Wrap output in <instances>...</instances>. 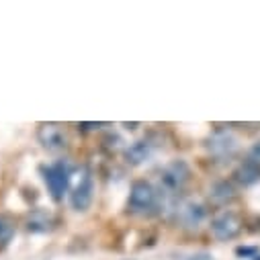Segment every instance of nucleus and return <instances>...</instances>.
Returning <instances> with one entry per match:
<instances>
[{"mask_svg": "<svg viewBox=\"0 0 260 260\" xmlns=\"http://www.w3.org/2000/svg\"><path fill=\"white\" fill-rule=\"evenodd\" d=\"M160 209V190L150 180H134L127 197V211L132 215H152Z\"/></svg>", "mask_w": 260, "mask_h": 260, "instance_id": "nucleus-1", "label": "nucleus"}, {"mask_svg": "<svg viewBox=\"0 0 260 260\" xmlns=\"http://www.w3.org/2000/svg\"><path fill=\"white\" fill-rule=\"evenodd\" d=\"M72 176H74V170L66 160H57L43 168V182L55 203H59L63 199V194L70 192Z\"/></svg>", "mask_w": 260, "mask_h": 260, "instance_id": "nucleus-2", "label": "nucleus"}, {"mask_svg": "<svg viewBox=\"0 0 260 260\" xmlns=\"http://www.w3.org/2000/svg\"><path fill=\"white\" fill-rule=\"evenodd\" d=\"M172 219L182 230H199L207 219V207L197 199H180L172 211Z\"/></svg>", "mask_w": 260, "mask_h": 260, "instance_id": "nucleus-3", "label": "nucleus"}, {"mask_svg": "<svg viewBox=\"0 0 260 260\" xmlns=\"http://www.w3.org/2000/svg\"><path fill=\"white\" fill-rule=\"evenodd\" d=\"M70 184V205L74 211H86L92 203V192H94V180L88 168H80L76 176H72Z\"/></svg>", "mask_w": 260, "mask_h": 260, "instance_id": "nucleus-4", "label": "nucleus"}, {"mask_svg": "<svg viewBox=\"0 0 260 260\" xmlns=\"http://www.w3.org/2000/svg\"><path fill=\"white\" fill-rule=\"evenodd\" d=\"M211 234L215 240L219 242H230V240H236L242 230H244V221L242 217L236 213V211H230V209H223L219 213L213 215L211 219Z\"/></svg>", "mask_w": 260, "mask_h": 260, "instance_id": "nucleus-5", "label": "nucleus"}, {"mask_svg": "<svg viewBox=\"0 0 260 260\" xmlns=\"http://www.w3.org/2000/svg\"><path fill=\"white\" fill-rule=\"evenodd\" d=\"M207 150L213 158H217L219 162H225L238 154L240 142L230 129H217V132H213L207 140Z\"/></svg>", "mask_w": 260, "mask_h": 260, "instance_id": "nucleus-6", "label": "nucleus"}, {"mask_svg": "<svg viewBox=\"0 0 260 260\" xmlns=\"http://www.w3.org/2000/svg\"><path fill=\"white\" fill-rule=\"evenodd\" d=\"M37 140L47 152H63L68 148V134L59 123H39Z\"/></svg>", "mask_w": 260, "mask_h": 260, "instance_id": "nucleus-7", "label": "nucleus"}, {"mask_svg": "<svg viewBox=\"0 0 260 260\" xmlns=\"http://www.w3.org/2000/svg\"><path fill=\"white\" fill-rule=\"evenodd\" d=\"M152 144L150 142H146V140H142V142H136V144H132L127 150H125V160H127V164H132V166H140V164H144L150 156H152Z\"/></svg>", "mask_w": 260, "mask_h": 260, "instance_id": "nucleus-8", "label": "nucleus"}, {"mask_svg": "<svg viewBox=\"0 0 260 260\" xmlns=\"http://www.w3.org/2000/svg\"><path fill=\"white\" fill-rule=\"evenodd\" d=\"M209 197H211V201H213L215 205H225V203H230V201L236 199V188L232 186V182L219 180V182H215V184L211 186Z\"/></svg>", "mask_w": 260, "mask_h": 260, "instance_id": "nucleus-9", "label": "nucleus"}, {"mask_svg": "<svg viewBox=\"0 0 260 260\" xmlns=\"http://www.w3.org/2000/svg\"><path fill=\"white\" fill-rule=\"evenodd\" d=\"M234 178H236L242 186H250V184H254V182L260 180V168L254 166V164H250L248 160H244V162L234 170Z\"/></svg>", "mask_w": 260, "mask_h": 260, "instance_id": "nucleus-10", "label": "nucleus"}, {"mask_svg": "<svg viewBox=\"0 0 260 260\" xmlns=\"http://www.w3.org/2000/svg\"><path fill=\"white\" fill-rule=\"evenodd\" d=\"M15 234H17L15 219L7 213H0V252L11 246V242L15 240Z\"/></svg>", "mask_w": 260, "mask_h": 260, "instance_id": "nucleus-11", "label": "nucleus"}, {"mask_svg": "<svg viewBox=\"0 0 260 260\" xmlns=\"http://www.w3.org/2000/svg\"><path fill=\"white\" fill-rule=\"evenodd\" d=\"M51 223L53 221H51V215L47 211L35 209L27 219V230L29 232H47V230H51Z\"/></svg>", "mask_w": 260, "mask_h": 260, "instance_id": "nucleus-12", "label": "nucleus"}, {"mask_svg": "<svg viewBox=\"0 0 260 260\" xmlns=\"http://www.w3.org/2000/svg\"><path fill=\"white\" fill-rule=\"evenodd\" d=\"M172 260H213L209 252H174Z\"/></svg>", "mask_w": 260, "mask_h": 260, "instance_id": "nucleus-13", "label": "nucleus"}, {"mask_svg": "<svg viewBox=\"0 0 260 260\" xmlns=\"http://www.w3.org/2000/svg\"><path fill=\"white\" fill-rule=\"evenodd\" d=\"M236 254H238L240 258L252 260L256 254H260V248H258V246H240V248H236Z\"/></svg>", "mask_w": 260, "mask_h": 260, "instance_id": "nucleus-14", "label": "nucleus"}, {"mask_svg": "<svg viewBox=\"0 0 260 260\" xmlns=\"http://www.w3.org/2000/svg\"><path fill=\"white\" fill-rule=\"evenodd\" d=\"M246 160H248L250 164H254V166H258V168H260V142H256V144L248 150Z\"/></svg>", "mask_w": 260, "mask_h": 260, "instance_id": "nucleus-15", "label": "nucleus"}, {"mask_svg": "<svg viewBox=\"0 0 260 260\" xmlns=\"http://www.w3.org/2000/svg\"><path fill=\"white\" fill-rule=\"evenodd\" d=\"M252 260H260V254H256V256H254V258H252Z\"/></svg>", "mask_w": 260, "mask_h": 260, "instance_id": "nucleus-16", "label": "nucleus"}]
</instances>
